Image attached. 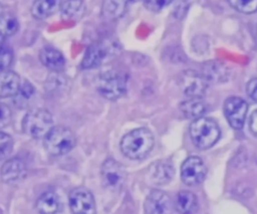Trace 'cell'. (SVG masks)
Listing matches in <instances>:
<instances>
[{
	"mask_svg": "<svg viewBox=\"0 0 257 214\" xmlns=\"http://www.w3.org/2000/svg\"><path fill=\"white\" fill-rule=\"evenodd\" d=\"M246 92L252 100L257 102V77L248 81L246 85Z\"/></svg>",
	"mask_w": 257,
	"mask_h": 214,
	"instance_id": "1f68e13d",
	"label": "cell"
},
{
	"mask_svg": "<svg viewBox=\"0 0 257 214\" xmlns=\"http://www.w3.org/2000/svg\"><path fill=\"white\" fill-rule=\"evenodd\" d=\"M207 175V167L203 160L197 156L187 158L181 166V179L188 186L202 183Z\"/></svg>",
	"mask_w": 257,
	"mask_h": 214,
	"instance_id": "52a82bcc",
	"label": "cell"
},
{
	"mask_svg": "<svg viewBox=\"0 0 257 214\" xmlns=\"http://www.w3.org/2000/svg\"><path fill=\"white\" fill-rule=\"evenodd\" d=\"M41 63L51 71H61L65 60L62 53L53 47H44L39 53Z\"/></svg>",
	"mask_w": 257,
	"mask_h": 214,
	"instance_id": "2e32d148",
	"label": "cell"
},
{
	"mask_svg": "<svg viewBox=\"0 0 257 214\" xmlns=\"http://www.w3.org/2000/svg\"><path fill=\"white\" fill-rule=\"evenodd\" d=\"M132 2H139V1H144V0H130Z\"/></svg>",
	"mask_w": 257,
	"mask_h": 214,
	"instance_id": "d590c367",
	"label": "cell"
},
{
	"mask_svg": "<svg viewBox=\"0 0 257 214\" xmlns=\"http://www.w3.org/2000/svg\"><path fill=\"white\" fill-rule=\"evenodd\" d=\"M4 12V8H3V6H2V4L0 3V15L2 14Z\"/></svg>",
	"mask_w": 257,
	"mask_h": 214,
	"instance_id": "e575fe53",
	"label": "cell"
},
{
	"mask_svg": "<svg viewBox=\"0 0 257 214\" xmlns=\"http://www.w3.org/2000/svg\"><path fill=\"white\" fill-rule=\"evenodd\" d=\"M223 111L225 118L233 129L240 130L243 128L248 112V104L243 98L238 96L228 97L224 101Z\"/></svg>",
	"mask_w": 257,
	"mask_h": 214,
	"instance_id": "ba28073f",
	"label": "cell"
},
{
	"mask_svg": "<svg viewBox=\"0 0 257 214\" xmlns=\"http://www.w3.org/2000/svg\"><path fill=\"white\" fill-rule=\"evenodd\" d=\"M180 109L184 116L188 119H197L203 116L206 111L205 102L202 97H189V99L183 101L180 105Z\"/></svg>",
	"mask_w": 257,
	"mask_h": 214,
	"instance_id": "44dd1931",
	"label": "cell"
},
{
	"mask_svg": "<svg viewBox=\"0 0 257 214\" xmlns=\"http://www.w3.org/2000/svg\"><path fill=\"white\" fill-rule=\"evenodd\" d=\"M155 138L147 128H139L125 134L119 144L121 153L132 160L146 158L154 148Z\"/></svg>",
	"mask_w": 257,
	"mask_h": 214,
	"instance_id": "6da1fadb",
	"label": "cell"
},
{
	"mask_svg": "<svg viewBox=\"0 0 257 214\" xmlns=\"http://www.w3.org/2000/svg\"><path fill=\"white\" fill-rule=\"evenodd\" d=\"M101 180L106 189L118 191L125 180L124 167L113 159H107L101 168Z\"/></svg>",
	"mask_w": 257,
	"mask_h": 214,
	"instance_id": "9c48e42d",
	"label": "cell"
},
{
	"mask_svg": "<svg viewBox=\"0 0 257 214\" xmlns=\"http://www.w3.org/2000/svg\"><path fill=\"white\" fill-rule=\"evenodd\" d=\"M33 93H34V87L32 86V84L28 81H23L21 83V87L18 93L15 96L16 98L20 99V102H22V101H27L32 96Z\"/></svg>",
	"mask_w": 257,
	"mask_h": 214,
	"instance_id": "83f0119b",
	"label": "cell"
},
{
	"mask_svg": "<svg viewBox=\"0 0 257 214\" xmlns=\"http://www.w3.org/2000/svg\"><path fill=\"white\" fill-rule=\"evenodd\" d=\"M44 148L53 156H61L70 152L76 139L72 131L65 126H53V128L44 137Z\"/></svg>",
	"mask_w": 257,
	"mask_h": 214,
	"instance_id": "5b68a950",
	"label": "cell"
},
{
	"mask_svg": "<svg viewBox=\"0 0 257 214\" xmlns=\"http://www.w3.org/2000/svg\"><path fill=\"white\" fill-rule=\"evenodd\" d=\"M130 0H103L101 14L107 20H116L124 15Z\"/></svg>",
	"mask_w": 257,
	"mask_h": 214,
	"instance_id": "ac0fdd59",
	"label": "cell"
},
{
	"mask_svg": "<svg viewBox=\"0 0 257 214\" xmlns=\"http://www.w3.org/2000/svg\"><path fill=\"white\" fill-rule=\"evenodd\" d=\"M35 208L42 214H53L59 209L58 196L52 191H46L37 199Z\"/></svg>",
	"mask_w": 257,
	"mask_h": 214,
	"instance_id": "ffe728a7",
	"label": "cell"
},
{
	"mask_svg": "<svg viewBox=\"0 0 257 214\" xmlns=\"http://www.w3.org/2000/svg\"><path fill=\"white\" fill-rule=\"evenodd\" d=\"M69 207L74 214H94L96 211L93 195L84 187L75 188L70 192Z\"/></svg>",
	"mask_w": 257,
	"mask_h": 214,
	"instance_id": "30bf717a",
	"label": "cell"
},
{
	"mask_svg": "<svg viewBox=\"0 0 257 214\" xmlns=\"http://www.w3.org/2000/svg\"><path fill=\"white\" fill-rule=\"evenodd\" d=\"M56 9V0H35L31 6V14L34 18L42 20L52 15Z\"/></svg>",
	"mask_w": 257,
	"mask_h": 214,
	"instance_id": "603a6c76",
	"label": "cell"
},
{
	"mask_svg": "<svg viewBox=\"0 0 257 214\" xmlns=\"http://www.w3.org/2000/svg\"><path fill=\"white\" fill-rule=\"evenodd\" d=\"M190 136L193 144L198 149L207 150L218 142L221 131L215 121L206 117H200L191 123Z\"/></svg>",
	"mask_w": 257,
	"mask_h": 214,
	"instance_id": "7a4b0ae2",
	"label": "cell"
},
{
	"mask_svg": "<svg viewBox=\"0 0 257 214\" xmlns=\"http://www.w3.org/2000/svg\"><path fill=\"white\" fill-rule=\"evenodd\" d=\"M66 85V79L60 74V71H52L46 80V89L52 93L64 89Z\"/></svg>",
	"mask_w": 257,
	"mask_h": 214,
	"instance_id": "d4e9b609",
	"label": "cell"
},
{
	"mask_svg": "<svg viewBox=\"0 0 257 214\" xmlns=\"http://www.w3.org/2000/svg\"><path fill=\"white\" fill-rule=\"evenodd\" d=\"M173 1L174 0H144V3L149 10L159 12L170 5Z\"/></svg>",
	"mask_w": 257,
	"mask_h": 214,
	"instance_id": "f546056e",
	"label": "cell"
},
{
	"mask_svg": "<svg viewBox=\"0 0 257 214\" xmlns=\"http://www.w3.org/2000/svg\"><path fill=\"white\" fill-rule=\"evenodd\" d=\"M18 28H19L18 20L13 14L4 11L0 15V32L4 36H11L15 34Z\"/></svg>",
	"mask_w": 257,
	"mask_h": 214,
	"instance_id": "cb8c5ba5",
	"label": "cell"
},
{
	"mask_svg": "<svg viewBox=\"0 0 257 214\" xmlns=\"http://www.w3.org/2000/svg\"><path fill=\"white\" fill-rule=\"evenodd\" d=\"M4 37H5V36L0 32V51L5 48V47H4V42H5Z\"/></svg>",
	"mask_w": 257,
	"mask_h": 214,
	"instance_id": "836d02e7",
	"label": "cell"
},
{
	"mask_svg": "<svg viewBox=\"0 0 257 214\" xmlns=\"http://www.w3.org/2000/svg\"><path fill=\"white\" fill-rule=\"evenodd\" d=\"M173 174L174 169L172 165L164 161H158L152 164L149 168L150 179L156 184L163 185L169 183L173 177Z\"/></svg>",
	"mask_w": 257,
	"mask_h": 214,
	"instance_id": "e0dca14e",
	"label": "cell"
},
{
	"mask_svg": "<svg viewBox=\"0 0 257 214\" xmlns=\"http://www.w3.org/2000/svg\"><path fill=\"white\" fill-rule=\"evenodd\" d=\"M53 128V117L45 109H32L22 120L23 132L33 139L44 138Z\"/></svg>",
	"mask_w": 257,
	"mask_h": 214,
	"instance_id": "277c9868",
	"label": "cell"
},
{
	"mask_svg": "<svg viewBox=\"0 0 257 214\" xmlns=\"http://www.w3.org/2000/svg\"><path fill=\"white\" fill-rule=\"evenodd\" d=\"M144 209L149 214L169 213L171 209V199L168 194L161 190H152L147 196Z\"/></svg>",
	"mask_w": 257,
	"mask_h": 214,
	"instance_id": "7c38bea8",
	"label": "cell"
},
{
	"mask_svg": "<svg viewBox=\"0 0 257 214\" xmlns=\"http://www.w3.org/2000/svg\"><path fill=\"white\" fill-rule=\"evenodd\" d=\"M12 119V113L10 108L4 103L0 101V130L7 127Z\"/></svg>",
	"mask_w": 257,
	"mask_h": 214,
	"instance_id": "f1b7e54d",
	"label": "cell"
},
{
	"mask_svg": "<svg viewBox=\"0 0 257 214\" xmlns=\"http://www.w3.org/2000/svg\"><path fill=\"white\" fill-rule=\"evenodd\" d=\"M13 150L12 138L3 132H0V160L6 159Z\"/></svg>",
	"mask_w": 257,
	"mask_h": 214,
	"instance_id": "4316f807",
	"label": "cell"
},
{
	"mask_svg": "<svg viewBox=\"0 0 257 214\" xmlns=\"http://www.w3.org/2000/svg\"><path fill=\"white\" fill-rule=\"evenodd\" d=\"M127 76L123 71L110 69L101 72L96 79V89L103 97L115 100L126 91Z\"/></svg>",
	"mask_w": 257,
	"mask_h": 214,
	"instance_id": "3957f363",
	"label": "cell"
},
{
	"mask_svg": "<svg viewBox=\"0 0 257 214\" xmlns=\"http://www.w3.org/2000/svg\"><path fill=\"white\" fill-rule=\"evenodd\" d=\"M119 47L117 41L96 42L90 44L83 55L81 60V67L83 69H92L99 67L103 62L111 57L117 55Z\"/></svg>",
	"mask_w": 257,
	"mask_h": 214,
	"instance_id": "8992f818",
	"label": "cell"
},
{
	"mask_svg": "<svg viewBox=\"0 0 257 214\" xmlns=\"http://www.w3.org/2000/svg\"><path fill=\"white\" fill-rule=\"evenodd\" d=\"M60 12L65 20H78L85 12V4L83 0H63Z\"/></svg>",
	"mask_w": 257,
	"mask_h": 214,
	"instance_id": "d6986e66",
	"label": "cell"
},
{
	"mask_svg": "<svg viewBox=\"0 0 257 214\" xmlns=\"http://www.w3.org/2000/svg\"><path fill=\"white\" fill-rule=\"evenodd\" d=\"M25 164L19 158H12L4 162L0 170V177L4 183L10 184L19 181L25 176Z\"/></svg>",
	"mask_w": 257,
	"mask_h": 214,
	"instance_id": "4fadbf2b",
	"label": "cell"
},
{
	"mask_svg": "<svg viewBox=\"0 0 257 214\" xmlns=\"http://www.w3.org/2000/svg\"><path fill=\"white\" fill-rule=\"evenodd\" d=\"M176 208L181 213H193L198 209V200L190 191H180L176 196Z\"/></svg>",
	"mask_w": 257,
	"mask_h": 214,
	"instance_id": "7402d4cb",
	"label": "cell"
},
{
	"mask_svg": "<svg viewBox=\"0 0 257 214\" xmlns=\"http://www.w3.org/2000/svg\"><path fill=\"white\" fill-rule=\"evenodd\" d=\"M20 76L12 70L0 71V97L15 96L21 87Z\"/></svg>",
	"mask_w": 257,
	"mask_h": 214,
	"instance_id": "9a60e30c",
	"label": "cell"
},
{
	"mask_svg": "<svg viewBox=\"0 0 257 214\" xmlns=\"http://www.w3.org/2000/svg\"><path fill=\"white\" fill-rule=\"evenodd\" d=\"M229 74L228 66L219 60L208 61L202 67V75L208 82H224L228 79Z\"/></svg>",
	"mask_w": 257,
	"mask_h": 214,
	"instance_id": "5bb4252c",
	"label": "cell"
},
{
	"mask_svg": "<svg viewBox=\"0 0 257 214\" xmlns=\"http://www.w3.org/2000/svg\"><path fill=\"white\" fill-rule=\"evenodd\" d=\"M229 4L239 12L250 14L257 11V0H228Z\"/></svg>",
	"mask_w": 257,
	"mask_h": 214,
	"instance_id": "484cf974",
	"label": "cell"
},
{
	"mask_svg": "<svg viewBox=\"0 0 257 214\" xmlns=\"http://www.w3.org/2000/svg\"><path fill=\"white\" fill-rule=\"evenodd\" d=\"M12 61H13V54L9 49L4 48L3 50L0 51V71L7 69L12 63Z\"/></svg>",
	"mask_w": 257,
	"mask_h": 214,
	"instance_id": "4dcf8cb0",
	"label": "cell"
},
{
	"mask_svg": "<svg viewBox=\"0 0 257 214\" xmlns=\"http://www.w3.org/2000/svg\"><path fill=\"white\" fill-rule=\"evenodd\" d=\"M208 81L202 75L194 70H186L181 77V85L184 93L189 97H202L205 94Z\"/></svg>",
	"mask_w": 257,
	"mask_h": 214,
	"instance_id": "8fae6325",
	"label": "cell"
},
{
	"mask_svg": "<svg viewBox=\"0 0 257 214\" xmlns=\"http://www.w3.org/2000/svg\"><path fill=\"white\" fill-rule=\"evenodd\" d=\"M249 129L251 131V133L257 137V110H255L251 116H250V120H249Z\"/></svg>",
	"mask_w": 257,
	"mask_h": 214,
	"instance_id": "d6a6232c",
	"label": "cell"
}]
</instances>
